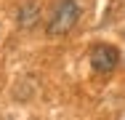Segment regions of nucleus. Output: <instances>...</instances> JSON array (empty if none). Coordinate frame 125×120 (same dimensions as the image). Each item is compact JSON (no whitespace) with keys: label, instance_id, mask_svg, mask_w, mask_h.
Segmentation results:
<instances>
[{"label":"nucleus","instance_id":"f257e3e1","mask_svg":"<svg viewBox=\"0 0 125 120\" xmlns=\"http://www.w3.org/2000/svg\"><path fill=\"white\" fill-rule=\"evenodd\" d=\"M77 19H80V5H77V0H61V3L56 5V11H53L51 22H48V35L51 37L67 35V32L75 27Z\"/></svg>","mask_w":125,"mask_h":120},{"label":"nucleus","instance_id":"f03ea898","mask_svg":"<svg viewBox=\"0 0 125 120\" xmlns=\"http://www.w3.org/2000/svg\"><path fill=\"white\" fill-rule=\"evenodd\" d=\"M117 61H120V53H117L115 46L99 43V46L91 48V67H93V72L106 75V72H112L115 67H117Z\"/></svg>","mask_w":125,"mask_h":120}]
</instances>
